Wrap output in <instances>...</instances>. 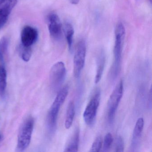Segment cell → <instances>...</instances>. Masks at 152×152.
I'll use <instances>...</instances> for the list:
<instances>
[{
	"label": "cell",
	"instance_id": "1",
	"mask_svg": "<svg viewBox=\"0 0 152 152\" xmlns=\"http://www.w3.org/2000/svg\"><path fill=\"white\" fill-rule=\"evenodd\" d=\"M125 36V29L122 23L116 25L115 30L114 48V62L110 71V77L115 79L119 74L121 68L123 46Z\"/></svg>",
	"mask_w": 152,
	"mask_h": 152
},
{
	"label": "cell",
	"instance_id": "2",
	"mask_svg": "<svg viewBox=\"0 0 152 152\" xmlns=\"http://www.w3.org/2000/svg\"><path fill=\"white\" fill-rule=\"evenodd\" d=\"M69 86L66 85L58 92L54 102L52 104L47 117V123L49 129L51 131L55 130L56 127L58 113L69 92Z\"/></svg>",
	"mask_w": 152,
	"mask_h": 152
},
{
	"label": "cell",
	"instance_id": "3",
	"mask_svg": "<svg viewBox=\"0 0 152 152\" xmlns=\"http://www.w3.org/2000/svg\"><path fill=\"white\" fill-rule=\"evenodd\" d=\"M34 126V120L32 117L26 118L22 124L19 129L18 137L17 150L23 152L30 145Z\"/></svg>",
	"mask_w": 152,
	"mask_h": 152
},
{
	"label": "cell",
	"instance_id": "4",
	"mask_svg": "<svg viewBox=\"0 0 152 152\" xmlns=\"http://www.w3.org/2000/svg\"><path fill=\"white\" fill-rule=\"evenodd\" d=\"M100 99L101 91L99 88H98L92 94L83 114L84 121L88 126H91L94 124Z\"/></svg>",
	"mask_w": 152,
	"mask_h": 152
},
{
	"label": "cell",
	"instance_id": "5",
	"mask_svg": "<svg viewBox=\"0 0 152 152\" xmlns=\"http://www.w3.org/2000/svg\"><path fill=\"white\" fill-rule=\"evenodd\" d=\"M123 89V82L121 80L109 97L107 105V119L109 123L112 124L114 120L116 110L122 97Z\"/></svg>",
	"mask_w": 152,
	"mask_h": 152
},
{
	"label": "cell",
	"instance_id": "6",
	"mask_svg": "<svg viewBox=\"0 0 152 152\" xmlns=\"http://www.w3.org/2000/svg\"><path fill=\"white\" fill-rule=\"evenodd\" d=\"M66 70L63 62H58L51 67L50 74V87L53 90H57L64 83L66 76Z\"/></svg>",
	"mask_w": 152,
	"mask_h": 152
},
{
	"label": "cell",
	"instance_id": "7",
	"mask_svg": "<svg viewBox=\"0 0 152 152\" xmlns=\"http://www.w3.org/2000/svg\"><path fill=\"white\" fill-rule=\"evenodd\" d=\"M86 44L83 40L78 42L74 57V74L75 77H80L82 70L84 67L86 56Z\"/></svg>",
	"mask_w": 152,
	"mask_h": 152
},
{
	"label": "cell",
	"instance_id": "8",
	"mask_svg": "<svg viewBox=\"0 0 152 152\" xmlns=\"http://www.w3.org/2000/svg\"><path fill=\"white\" fill-rule=\"evenodd\" d=\"M48 27L50 36L56 40H60L62 36V26L58 15L51 13L48 18Z\"/></svg>",
	"mask_w": 152,
	"mask_h": 152
},
{
	"label": "cell",
	"instance_id": "9",
	"mask_svg": "<svg viewBox=\"0 0 152 152\" xmlns=\"http://www.w3.org/2000/svg\"><path fill=\"white\" fill-rule=\"evenodd\" d=\"M39 32L36 28L26 26H25L21 34V44L25 47H31L37 41Z\"/></svg>",
	"mask_w": 152,
	"mask_h": 152
},
{
	"label": "cell",
	"instance_id": "10",
	"mask_svg": "<svg viewBox=\"0 0 152 152\" xmlns=\"http://www.w3.org/2000/svg\"><path fill=\"white\" fill-rule=\"evenodd\" d=\"M18 0H10L0 5V30L5 25Z\"/></svg>",
	"mask_w": 152,
	"mask_h": 152
},
{
	"label": "cell",
	"instance_id": "11",
	"mask_svg": "<svg viewBox=\"0 0 152 152\" xmlns=\"http://www.w3.org/2000/svg\"><path fill=\"white\" fill-rule=\"evenodd\" d=\"M106 57L104 51L101 50L98 54L96 58V72L95 83H98L102 78L105 65Z\"/></svg>",
	"mask_w": 152,
	"mask_h": 152
},
{
	"label": "cell",
	"instance_id": "12",
	"mask_svg": "<svg viewBox=\"0 0 152 152\" xmlns=\"http://www.w3.org/2000/svg\"><path fill=\"white\" fill-rule=\"evenodd\" d=\"M80 133L79 128H76L67 141L64 150V152H77L78 151L80 143Z\"/></svg>",
	"mask_w": 152,
	"mask_h": 152
},
{
	"label": "cell",
	"instance_id": "13",
	"mask_svg": "<svg viewBox=\"0 0 152 152\" xmlns=\"http://www.w3.org/2000/svg\"><path fill=\"white\" fill-rule=\"evenodd\" d=\"M144 121L142 117H140L137 120L133 130L132 135V145L135 146L136 144L138 142L144 129Z\"/></svg>",
	"mask_w": 152,
	"mask_h": 152
},
{
	"label": "cell",
	"instance_id": "14",
	"mask_svg": "<svg viewBox=\"0 0 152 152\" xmlns=\"http://www.w3.org/2000/svg\"><path fill=\"white\" fill-rule=\"evenodd\" d=\"M75 106L73 101H71L68 104L66 110V116L65 121V127L69 129L72 125L75 115Z\"/></svg>",
	"mask_w": 152,
	"mask_h": 152
},
{
	"label": "cell",
	"instance_id": "15",
	"mask_svg": "<svg viewBox=\"0 0 152 152\" xmlns=\"http://www.w3.org/2000/svg\"><path fill=\"white\" fill-rule=\"evenodd\" d=\"M64 31L65 35L67 41L68 48L69 50H71L72 47L73 35L74 34V30L72 24L68 23L65 24Z\"/></svg>",
	"mask_w": 152,
	"mask_h": 152
},
{
	"label": "cell",
	"instance_id": "16",
	"mask_svg": "<svg viewBox=\"0 0 152 152\" xmlns=\"http://www.w3.org/2000/svg\"><path fill=\"white\" fill-rule=\"evenodd\" d=\"M7 86V72L6 67H0V97L5 96Z\"/></svg>",
	"mask_w": 152,
	"mask_h": 152
},
{
	"label": "cell",
	"instance_id": "17",
	"mask_svg": "<svg viewBox=\"0 0 152 152\" xmlns=\"http://www.w3.org/2000/svg\"><path fill=\"white\" fill-rule=\"evenodd\" d=\"M19 54L23 61L28 62L32 56L31 47H25L21 44L19 47Z\"/></svg>",
	"mask_w": 152,
	"mask_h": 152
},
{
	"label": "cell",
	"instance_id": "18",
	"mask_svg": "<svg viewBox=\"0 0 152 152\" xmlns=\"http://www.w3.org/2000/svg\"><path fill=\"white\" fill-rule=\"evenodd\" d=\"M113 139L112 134L110 132L107 133L104 138L103 150H102L103 152H107L109 151L113 144Z\"/></svg>",
	"mask_w": 152,
	"mask_h": 152
},
{
	"label": "cell",
	"instance_id": "19",
	"mask_svg": "<svg viewBox=\"0 0 152 152\" xmlns=\"http://www.w3.org/2000/svg\"><path fill=\"white\" fill-rule=\"evenodd\" d=\"M103 139L100 136H98L94 140L89 152H99L102 148Z\"/></svg>",
	"mask_w": 152,
	"mask_h": 152
},
{
	"label": "cell",
	"instance_id": "20",
	"mask_svg": "<svg viewBox=\"0 0 152 152\" xmlns=\"http://www.w3.org/2000/svg\"><path fill=\"white\" fill-rule=\"evenodd\" d=\"M115 152H122L124 150V141L121 136H118L115 143Z\"/></svg>",
	"mask_w": 152,
	"mask_h": 152
},
{
	"label": "cell",
	"instance_id": "21",
	"mask_svg": "<svg viewBox=\"0 0 152 152\" xmlns=\"http://www.w3.org/2000/svg\"><path fill=\"white\" fill-rule=\"evenodd\" d=\"M148 103H149L150 106H151V104H152V89L150 88V91H149V95H148Z\"/></svg>",
	"mask_w": 152,
	"mask_h": 152
},
{
	"label": "cell",
	"instance_id": "22",
	"mask_svg": "<svg viewBox=\"0 0 152 152\" xmlns=\"http://www.w3.org/2000/svg\"><path fill=\"white\" fill-rule=\"evenodd\" d=\"M70 3L73 5H77L80 2V0H69Z\"/></svg>",
	"mask_w": 152,
	"mask_h": 152
},
{
	"label": "cell",
	"instance_id": "23",
	"mask_svg": "<svg viewBox=\"0 0 152 152\" xmlns=\"http://www.w3.org/2000/svg\"><path fill=\"white\" fill-rule=\"evenodd\" d=\"M10 1V0H0V5H1V4L4 3V2L7 1Z\"/></svg>",
	"mask_w": 152,
	"mask_h": 152
},
{
	"label": "cell",
	"instance_id": "24",
	"mask_svg": "<svg viewBox=\"0 0 152 152\" xmlns=\"http://www.w3.org/2000/svg\"><path fill=\"white\" fill-rule=\"evenodd\" d=\"M1 140H2V138H1V135L0 134V142L1 141Z\"/></svg>",
	"mask_w": 152,
	"mask_h": 152
}]
</instances>
